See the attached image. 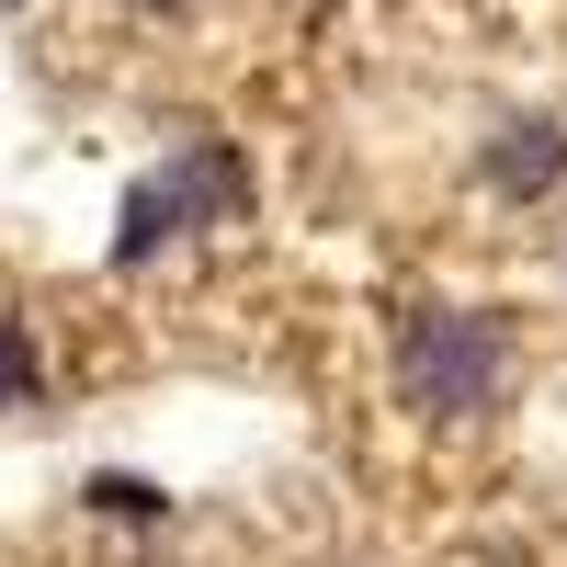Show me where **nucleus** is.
I'll return each mask as SVG.
<instances>
[{"mask_svg":"<svg viewBox=\"0 0 567 567\" xmlns=\"http://www.w3.org/2000/svg\"><path fill=\"white\" fill-rule=\"evenodd\" d=\"M80 499L103 511V523H171V488H159V477H125V465H103Z\"/></svg>","mask_w":567,"mask_h":567,"instance_id":"39448f33","label":"nucleus"},{"mask_svg":"<svg viewBox=\"0 0 567 567\" xmlns=\"http://www.w3.org/2000/svg\"><path fill=\"white\" fill-rule=\"evenodd\" d=\"M171 182H182V205H194V216H250V171H239L227 136H194V159H182Z\"/></svg>","mask_w":567,"mask_h":567,"instance_id":"7ed1b4c3","label":"nucleus"},{"mask_svg":"<svg viewBox=\"0 0 567 567\" xmlns=\"http://www.w3.org/2000/svg\"><path fill=\"white\" fill-rule=\"evenodd\" d=\"M0 12H12V0H0Z\"/></svg>","mask_w":567,"mask_h":567,"instance_id":"0eeeda50","label":"nucleus"},{"mask_svg":"<svg viewBox=\"0 0 567 567\" xmlns=\"http://www.w3.org/2000/svg\"><path fill=\"white\" fill-rule=\"evenodd\" d=\"M499 363H511L499 318L432 307V318H409V341H398V398H409L420 420H465V409L499 398Z\"/></svg>","mask_w":567,"mask_h":567,"instance_id":"f257e3e1","label":"nucleus"},{"mask_svg":"<svg viewBox=\"0 0 567 567\" xmlns=\"http://www.w3.org/2000/svg\"><path fill=\"white\" fill-rule=\"evenodd\" d=\"M45 386V363H34V341H23V318H0V409H23Z\"/></svg>","mask_w":567,"mask_h":567,"instance_id":"423d86ee","label":"nucleus"},{"mask_svg":"<svg viewBox=\"0 0 567 567\" xmlns=\"http://www.w3.org/2000/svg\"><path fill=\"white\" fill-rule=\"evenodd\" d=\"M477 171H488V194H511V205L556 194V182H567V125H556V114H523V125H499L488 148H477Z\"/></svg>","mask_w":567,"mask_h":567,"instance_id":"f03ea898","label":"nucleus"},{"mask_svg":"<svg viewBox=\"0 0 567 567\" xmlns=\"http://www.w3.org/2000/svg\"><path fill=\"white\" fill-rule=\"evenodd\" d=\"M182 216H194V205H182V182H136V194H125V227H114V261H148L159 239H182Z\"/></svg>","mask_w":567,"mask_h":567,"instance_id":"20e7f679","label":"nucleus"}]
</instances>
